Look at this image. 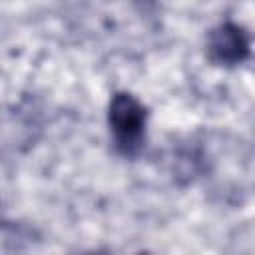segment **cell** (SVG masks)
<instances>
[{"label":"cell","instance_id":"6da1fadb","mask_svg":"<svg viewBox=\"0 0 255 255\" xmlns=\"http://www.w3.org/2000/svg\"><path fill=\"white\" fill-rule=\"evenodd\" d=\"M108 120L114 133L116 147L124 155H135L141 149V143L145 139L147 112L143 104L131 94H126V92L116 94L110 102Z\"/></svg>","mask_w":255,"mask_h":255},{"label":"cell","instance_id":"7a4b0ae2","mask_svg":"<svg viewBox=\"0 0 255 255\" xmlns=\"http://www.w3.org/2000/svg\"><path fill=\"white\" fill-rule=\"evenodd\" d=\"M207 54L219 66L241 64L249 56V38L237 24L225 22L211 30L207 40Z\"/></svg>","mask_w":255,"mask_h":255}]
</instances>
